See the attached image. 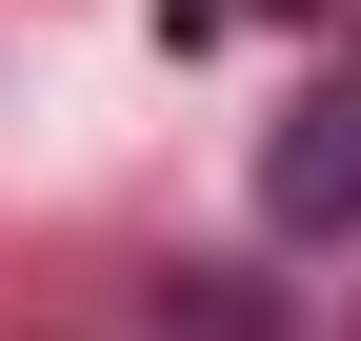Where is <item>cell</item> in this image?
Returning <instances> with one entry per match:
<instances>
[{"instance_id":"1","label":"cell","mask_w":361,"mask_h":341,"mask_svg":"<svg viewBox=\"0 0 361 341\" xmlns=\"http://www.w3.org/2000/svg\"><path fill=\"white\" fill-rule=\"evenodd\" d=\"M261 221H281V241H341V221H361V61H322V80L281 101V141H261Z\"/></svg>"},{"instance_id":"2","label":"cell","mask_w":361,"mask_h":341,"mask_svg":"<svg viewBox=\"0 0 361 341\" xmlns=\"http://www.w3.org/2000/svg\"><path fill=\"white\" fill-rule=\"evenodd\" d=\"M141 341H281V321H261V281H201V261H180L141 302Z\"/></svg>"}]
</instances>
